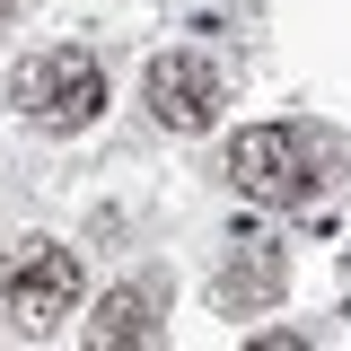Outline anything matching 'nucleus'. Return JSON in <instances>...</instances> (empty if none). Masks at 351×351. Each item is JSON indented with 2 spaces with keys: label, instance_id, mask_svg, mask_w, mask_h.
Here are the masks:
<instances>
[{
  "label": "nucleus",
  "instance_id": "obj_1",
  "mask_svg": "<svg viewBox=\"0 0 351 351\" xmlns=\"http://www.w3.org/2000/svg\"><path fill=\"white\" fill-rule=\"evenodd\" d=\"M9 97H18V114L44 123V132H88L106 114V71H97V53H80V44H53L36 62H18Z\"/></svg>",
  "mask_w": 351,
  "mask_h": 351
},
{
  "label": "nucleus",
  "instance_id": "obj_2",
  "mask_svg": "<svg viewBox=\"0 0 351 351\" xmlns=\"http://www.w3.org/2000/svg\"><path fill=\"white\" fill-rule=\"evenodd\" d=\"M307 176H316V158H307V132H290V123H255L228 141V184L255 193V202H299Z\"/></svg>",
  "mask_w": 351,
  "mask_h": 351
},
{
  "label": "nucleus",
  "instance_id": "obj_3",
  "mask_svg": "<svg viewBox=\"0 0 351 351\" xmlns=\"http://www.w3.org/2000/svg\"><path fill=\"white\" fill-rule=\"evenodd\" d=\"M80 307V255L71 246H27L9 263V325L18 334H53Z\"/></svg>",
  "mask_w": 351,
  "mask_h": 351
},
{
  "label": "nucleus",
  "instance_id": "obj_4",
  "mask_svg": "<svg viewBox=\"0 0 351 351\" xmlns=\"http://www.w3.org/2000/svg\"><path fill=\"white\" fill-rule=\"evenodd\" d=\"M149 114L167 132H211L219 123V71L202 53H158L149 62Z\"/></svg>",
  "mask_w": 351,
  "mask_h": 351
},
{
  "label": "nucleus",
  "instance_id": "obj_5",
  "mask_svg": "<svg viewBox=\"0 0 351 351\" xmlns=\"http://www.w3.org/2000/svg\"><path fill=\"white\" fill-rule=\"evenodd\" d=\"M219 290H228V299H272V290H281V255H272V237H237V263H228Z\"/></svg>",
  "mask_w": 351,
  "mask_h": 351
},
{
  "label": "nucleus",
  "instance_id": "obj_6",
  "mask_svg": "<svg viewBox=\"0 0 351 351\" xmlns=\"http://www.w3.org/2000/svg\"><path fill=\"white\" fill-rule=\"evenodd\" d=\"M158 316H149V290H106V316H97V343H149Z\"/></svg>",
  "mask_w": 351,
  "mask_h": 351
},
{
  "label": "nucleus",
  "instance_id": "obj_7",
  "mask_svg": "<svg viewBox=\"0 0 351 351\" xmlns=\"http://www.w3.org/2000/svg\"><path fill=\"white\" fill-rule=\"evenodd\" d=\"M9 9H18V0H0V18H9Z\"/></svg>",
  "mask_w": 351,
  "mask_h": 351
}]
</instances>
